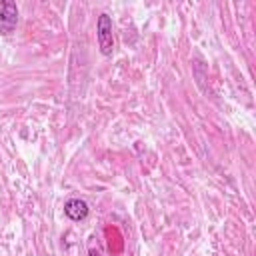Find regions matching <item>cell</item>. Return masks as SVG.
Wrapping results in <instances>:
<instances>
[{"instance_id": "cell-1", "label": "cell", "mask_w": 256, "mask_h": 256, "mask_svg": "<svg viewBox=\"0 0 256 256\" xmlns=\"http://www.w3.org/2000/svg\"><path fill=\"white\" fill-rule=\"evenodd\" d=\"M96 40H98V48L104 56H112L114 52V36H112V18L102 12L98 16L96 22Z\"/></svg>"}, {"instance_id": "cell-2", "label": "cell", "mask_w": 256, "mask_h": 256, "mask_svg": "<svg viewBox=\"0 0 256 256\" xmlns=\"http://www.w3.org/2000/svg\"><path fill=\"white\" fill-rule=\"evenodd\" d=\"M18 26V8L14 2L4 0L0 2V34L10 36Z\"/></svg>"}, {"instance_id": "cell-3", "label": "cell", "mask_w": 256, "mask_h": 256, "mask_svg": "<svg viewBox=\"0 0 256 256\" xmlns=\"http://www.w3.org/2000/svg\"><path fill=\"white\" fill-rule=\"evenodd\" d=\"M88 212H90V208L82 198H70L64 202V214L74 222L84 220L88 216Z\"/></svg>"}]
</instances>
